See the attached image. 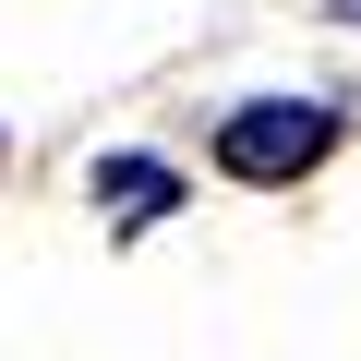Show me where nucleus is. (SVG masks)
Listing matches in <instances>:
<instances>
[{"instance_id": "nucleus-1", "label": "nucleus", "mask_w": 361, "mask_h": 361, "mask_svg": "<svg viewBox=\"0 0 361 361\" xmlns=\"http://www.w3.org/2000/svg\"><path fill=\"white\" fill-rule=\"evenodd\" d=\"M337 157V109L325 97H241L217 121V169L253 180V193H289V180H313Z\"/></svg>"}, {"instance_id": "nucleus-2", "label": "nucleus", "mask_w": 361, "mask_h": 361, "mask_svg": "<svg viewBox=\"0 0 361 361\" xmlns=\"http://www.w3.org/2000/svg\"><path fill=\"white\" fill-rule=\"evenodd\" d=\"M85 193H109V229H157L193 180H180L169 157H97V169H85Z\"/></svg>"}]
</instances>
